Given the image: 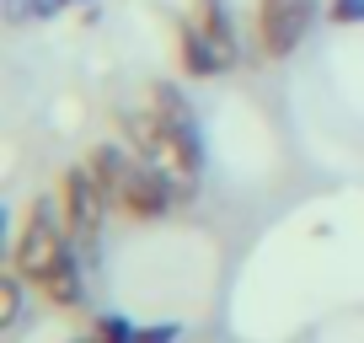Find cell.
<instances>
[{
  "instance_id": "1",
  "label": "cell",
  "mask_w": 364,
  "mask_h": 343,
  "mask_svg": "<svg viewBox=\"0 0 364 343\" xmlns=\"http://www.w3.org/2000/svg\"><path fill=\"white\" fill-rule=\"evenodd\" d=\"M145 107L156 113L161 134H166V177L177 183V199L188 204L198 194V183H204V129H198V113L188 102V92L171 86V80H150Z\"/></svg>"
},
{
  "instance_id": "2",
  "label": "cell",
  "mask_w": 364,
  "mask_h": 343,
  "mask_svg": "<svg viewBox=\"0 0 364 343\" xmlns=\"http://www.w3.org/2000/svg\"><path fill=\"white\" fill-rule=\"evenodd\" d=\"M70 252H80V241L70 236L65 215H59V199H43L38 194L33 204L22 209V226L11 236V268L33 285V295L43 290V279L65 263Z\"/></svg>"
},
{
  "instance_id": "3",
  "label": "cell",
  "mask_w": 364,
  "mask_h": 343,
  "mask_svg": "<svg viewBox=\"0 0 364 343\" xmlns=\"http://www.w3.org/2000/svg\"><path fill=\"white\" fill-rule=\"evenodd\" d=\"M59 215H65L70 236L80 241V252H86V263H97V247H102V231H107V215H113V199L102 194V183L91 177L86 161H75V167L59 172Z\"/></svg>"
},
{
  "instance_id": "4",
  "label": "cell",
  "mask_w": 364,
  "mask_h": 343,
  "mask_svg": "<svg viewBox=\"0 0 364 343\" xmlns=\"http://www.w3.org/2000/svg\"><path fill=\"white\" fill-rule=\"evenodd\" d=\"M316 16H327V0H257V11H252L257 59H289L311 38Z\"/></svg>"
},
{
  "instance_id": "5",
  "label": "cell",
  "mask_w": 364,
  "mask_h": 343,
  "mask_svg": "<svg viewBox=\"0 0 364 343\" xmlns=\"http://www.w3.org/2000/svg\"><path fill=\"white\" fill-rule=\"evenodd\" d=\"M177 204H182L177 183H171L166 172H161L156 161H145V156H129V172H124V183H118V194H113V215L134 220V226H156V220H166Z\"/></svg>"
},
{
  "instance_id": "6",
  "label": "cell",
  "mask_w": 364,
  "mask_h": 343,
  "mask_svg": "<svg viewBox=\"0 0 364 343\" xmlns=\"http://www.w3.org/2000/svg\"><path fill=\"white\" fill-rule=\"evenodd\" d=\"M188 16H193V27L215 43V54H220L225 70H236L241 59H247V48H241V27H236V16H230L225 0H188Z\"/></svg>"
},
{
  "instance_id": "7",
  "label": "cell",
  "mask_w": 364,
  "mask_h": 343,
  "mask_svg": "<svg viewBox=\"0 0 364 343\" xmlns=\"http://www.w3.org/2000/svg\"><path fill=\"white\" fill-rule=\"evenodd\" d=\"M171 43H177V70H182L188 80H215V75H225L215 43L193 27V16H177V22H171Z\"/></svg>"
},
{
  "instance_id": "8",
  "label": "cell",
  "mask_w": 364,
  "mask_h": 343,
  "mask_svg": "<svg viewBox=\"0 0 364 343\" xmlns=\"http://www.w3.org/2000/svg\"><path fill=\"white\" fill-rule=\"evenodd\" d=\"M27 279L16 274L11 263H6V274H0V332H11L16 322H22V311H27Z\"/></svg>"
},
{
  "instance_id": "9",
  "label": "cell",
  "mask_w": 364,
  "mask_h": 343,
  "mask_svg": "<svg viewBox=\"0 0 364 343\" xmlns=\"http://www.w3.org/2000/svg\"><path fill=\"white\" fill-rule=\"evenodd\" d=\"M91 343H139V322L118 317V311H107V317L91 322Z\"/></svg>"
},
{
  "instance_id": "10",
  "label": "cell",
  "mask_w": 364,
  "mask_h": 343,
  "mask_svg": "<svg viewBox=\"0 0 364 343\" xmlns=\"http://www.w3.org/2000/svg\"><path fill=\"white\" fill-rule=\"evenodd\" d=\"M70 6H80V0H22L11 22H27V16H33V22H54V16L70 11Z\"/></svg>"
},
{
  "instance_id": "11",
  "label": "cell",
  "mask_w": 364,
  "mask_h": 343,
  "mask_svg": "<svg viewBox=\"0 0 364 343\" xmlns=\"http://www.w3.org/2000/svg\"><path fill=\"white\" fill-rule=\"evenodd\" d=\"M332 27H364V0H327Z\"/></svg>"
},
{
  "instance_id": "12",
  "label": "cell",
  "mask_w": 364,
  "mask_h": 343,
  "mask_svg": "<svg viewBox=\"0 0 364 343\" xmlns=\"http://www.w3.org/2000/svg\"><path fill=\"white\" fill-rule=\"evenodd\" d=\"M182 338V322H145L139 327V343H177Z\"/></svg>"
},
{
  "instance_id": "13",
  "label": "cell",
  "mask_w": 364,
  "mask_h": 343,
  "mask_svg": "<svg viewBox=\"0 0 364 343\" xmlns=\"http://www.w3.org/2000/svg\"><path fill=\"white\" fill-rule=\"evenodd\" d=\"M70 343H91V338H70Z\"/></svg>"
},
{
  "instance_id": "14",
  "label": "cell",
  "mask_w": 364,
  "mask_h": 343,
  "mask_svg": "<svg viewBox=\"0 0 364 343\" xmlns=\"http://www.w3.org/2000/svg\"><path fill=\"white\" fill-rule=\"evenodd\" d=\"M80 6H86V0H80Z\"/></svg>"
}]
</instances>
